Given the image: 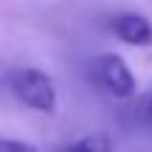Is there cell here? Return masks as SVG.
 <instances>
[{
    "label": "cell",
    "mask_w": 152,
    "mask_h": 152,
    "mask_svg": "<svg viewBox=\"0 0 152 152\" xmlns=\"http://www.w3.org/2000/svg\"><path fill=\"white\" fill-rule=\"evenodd\" d=\"M65 152H113V138L104 130H93L79 135L76 141H71L65 147Z\"/></svg>",
    "instance_id": "cell-4"
},
{
    "label": "cell",
    "mask_w": 152,
    "mask_h": 152,
    "mask_svg": "<svg viewBox=\"0 0 152 152\" xmlns=\"http://www.w3.org/2000/svg\"><path fill=\"white\" fill-rule=\"evenodd\" d=\"M107 28L118 42L130 48H149L152 45V20L141 11H118L107 20Z\"/></svg>",
    "instance_id": "cell-3"
},
{
    "label": "cell",
    "mask_w": 152,
    "mask_h": 152,
    "mask_svg": "<svg viewBox=\"0 0 152 152\" xmlns=\"http://www.w3.org/2000/svg\"><path fill=\"white\" fill-rule=\"evenodd\" d=\"M144 118H147V124L152 127V90H149L147 102H144Z\"/></svg>",
    "instance_id": "cell-6"
},
{
    "label": "cell",
    "mask_w": 152,
    "mask_h": 152,
    "mask_svg": "<svg viewBox=\"0 0 152 152\" xmlns=\"http://www.w3.org/2000/svg\"><path fill=\"white\" fill-rule=\"evenodd\" d=\"M6 87H9V93L23 104V107L34 110V113L54 115L56 107H59L56 82L51 79L42 68H34V65L11 68V71L6 73Z\"/></svg>",
    "instance_id": "cell-1"
},
{
    "label": "cell",
    "mask_w": 152,
    "mask_h": 152,
    "mask_svg": "<svg viewBox=\"0 0 152 152\" xmlns=\"http://www.w3.org/2000/svg\"><path fill=\"white\" fill-rule=\"evenodd\" d=\"M90 79L110 99H132L138 93V79L124 56L99 54L90 59Z\"/></svg>",
    "instance_id": "cell-2"
},
{
    "label": "cell",
    "mask_w": 152,
    "mask_h": 152,
    "mask_svg": "<svg viewBox=\"0 0 152 152\" xmlns=\"http://www.w3.org/2000/svg\"><path fill=\"white\" fill-rule=\"evenodd\" d=\"M0 152H39V149L20 138H0Z\"/></svg>",
    "instance_id": "cell-5"
}]
</instances>
